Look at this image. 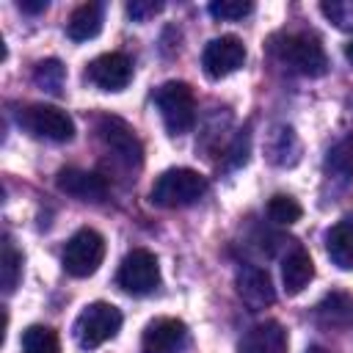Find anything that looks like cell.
Returning <instances> with one entry per match:
<instances>
[{"mask_svg":"<svg viewBox=\"0 0 353 353\" xmlns=\"http://www.w3.org/2000/svg\"><path fill=\"white\" fill-rule=\"evenodd\" d=\"M154 105L171 135H185L196 124V97L182 80H168L154 91Z\"/></svg>","mask_w":353,"mask_h":353,"instance_id":"3957f363","label":"cell"},{"mask_svg":"<svg viewBox=\"0 0 353 353\" xmlns=\"http://www.w3.org/2000/svg\"><path fill=\"white\" fill-rule=\"evenodd\" d=\"M0 270H3V290H6V295H11L17 290V284H19V276H22V254L11 245V240L3 243Z\"/></svg>","mask_w":353,"mask_h":353,"instance_id":"cb8c5ba5","label":"cell"},{"mask_svg":"<svg viewBox=\"0 0 353 353\" xmlns=\"http://www.w3.org/2000/svg\"><path fill=\"white\" fill-rule=\"evenodd\" d=\"M254 11V3H243V0H215L210 3V14L215 19H223V22H234V19H243Z\"/></svg>","mask_w":353,"mask_h":353,"instance_id":"d4e9b609","label":"cell"},{"mask_svg":"<svg viewBox=\"0 0 353 353\" xmlns=\"http://www.w3.org/2000/svg\"><path fill=\"white\" fill-rule=\"evenodd\" d=\"M345 55H347V61L353 63V41H350V44H345Z\"/></svg>","mask_w":353,"mask_h":353,"instance_id":"f546056e","label":"cell"},{"mask_svg":"<svg viewBox=\"0 0 353 353\" xmlns=\"http://www.w3.org/2000/svg\"><path fill=\"white\" fill-rule=\"evenodd\" d=\"M320 11H323L339 30H353V3H347V0H331V3H323Z\"/></svg>","mask_w":353,"mask_h":353,"instance_id":"484cf974","label":"cell"},{"mask_svg":"<svg viewBox=\"0 0 353 353\" xmlns=\"http://www.w3.org/2000/svg\"><path fill=\"white\" fill-rule=\"evenodd\" d=\"M17 121H19V127H22L28 135L44 138V141H55V143H66V141H72V135H74V121H72V116H69L66 110H61V108H55V105H44V102L19 108Z\"/></svg>","mask_w":353,"mask_h":353,"instance_id":"5b68a950","label":"cell"},{"mask_svg":"<svg viewBox=\"0 0 353 353\" xmlns=\"http://www.w3.org/2000/svg\"><path fill=\"white\" fill-rule=\"evenodd\" d=\"M63 80H66V69L61 66V61L50 58V61H39L36 69H33V83L50 94H61L63 88Z\"/></svg>","mask_w":353,"mask_h":353,"instance_id":"7402d4cb","label":"cell"},{"mask_svg":"<svg viewBox=\"0 0 353 353\" xmlns=\"http://www.w3.org/2000/svg\"><path fill=\"white\" fill-rule=\"evenodd\" d=\"M102 19H105V11L99 3H83L72 11V17L66 22V36L72 41H88V39L99 36Z\"/></svg>","mask_w":353,"mask_h":353,"instance_id":"e0dca14e","label":"cell"},{"mask_svg":"<svg viewBox=\"0 0 353 353\" xmlns=\"http://www.w3.org/2000/svg\"><path fill=\"white\" fill-rule=\"evenodd\" d=\"M314 279V262L306 248H292L281 262V284L287 295H298Z\"/></svg>","mask_w":353,"mask_h":353,"instance_id":"9a60e30c","label":"cell"},{"mask_svg":"<svg viewBox=\"0 0 353 353\" xmlns=\"http://www.w3.org/2000/svg\"><path fill=\"white\" fill-rule=\"evenodd\" d=\"M97 132H99V141L105 143L108 152H113V157L119 163H124L127 168H141L143 163V146L135 135V130L119 119V116H102L97 121Z\"/></svg>","mask_w":353,"mask_h":353,"instance_id":"ba28073f","label":"cell"},{"mask_svg":"<svg viewBox=\"0 0 353 353\" xmlns=\"http://www.w3.org/2000/svg\"><path fill=\"white\" fill-rule=\"evenodd\" d=\"M325 254L336 268L353 270V218H342L325 232Z\"/></svg>","mask_w":353,"mask_h":353,"instance_id":"2e32d148","label":"cell"},{"mask_svg":"<svg viewBox=\"0 0 353 353\" xmlns=\"http://www.w3.org/2000/svg\"><path fill=\"white\" fill-rule=\"evenodd\" d=\"M22 350L25 353H61L58 336L47 325H30L22 331Z\"/></svg>","mask_w":353,"mask_h":353,"instance_id":"44dd1931","label":"cell"},{"mask_svg":"<svg viewBox=\"0 0 353 353\" xmlns=\"http://www.w3.org/2000/svg\"><path fill=\"white\" fill-rule=\"evenodd\" d=\"M102 259H105V237L91 226L77 229L66 240V248H63V256H61L63 270L74 279H85V276L97 273Z\"/></svg>","mask_w":353,"mask_h":353,"instance_id":"8992f818","label":"cell"},{"mask_svg":"<svg viewBox=\"0 0 353 353\" xmlns=\"http://www.w3.org/2000/svg\"><path fill=\"white\" fill-rule=\"evenodd\" d=\"M119 328H121V312L113 303L94 301L77 314L72 331L83 350H94V347L105 345L108 339H113L119 334Z\"/></svg>","mask_w":353,"mask_h":353,"instance_id":"277c9868","label":"cell"},{"mask_svg":"<svg viewBox=\"0 0 353 353\" xmlns=\"http://www.w3.org/2000/svg\"><path fill=\"white\" fill-rule=\"evenodd\" d=\"M160 8H163V3H141V0H135V3L127 6V14H130L135 22H146V19L154 17Z\"/></svg>","mask_w":353,"mask_h":353,"instance_id":"83f0119b","label":"cell"},{"mask_svg":"<svg viewBox=\"0 0 353 353\" xmlns=\"http://www.w3.org/2000/svg\"><path fill=\"white\" fill-rule=\"evenodd\" d=\"M55 185L61 193L80 199V201H102L108 196V182L105 176L83 168H61L55 176Z\"/></svg>","mask_w":353,"mask_h":353,"instance_id":"4fadbf2b","label":"cell"},{"mask_svg":"<svg viewBox=\"0 0 353 353\" xmlns=\"http://www.w3.org/2000/svg\"><path fill=\"white\" fill-rule=\"evenodd\" d=\"M317 317L325 325H350L353 323V295L345 292H331L320 301Z\"/></svg>","mask_w":353,"mask_h":353,"instance_id":"d6986e66","label":"cell"},{"mask_svg":"<svg viewBox=\"0 0 353 353\" xmlns=\"http://www.w3.org/2000/svg\"><path fill=\"white\" fill-rule=\"evenodd\" d=\"M116 284L130 295H149L160 284V265L157 256L146 248H132L116 273Z\"/></svg>","mask_w":353,"mask_h":353,"instance_id":"52a82bcc","label":"cell"},{"mask_svg":"<svg viewBox=\"0 0 353 353\" xmlns=\"http://www.w3.org/2000/svg\"><path fill=\"white\" fill-rule=\"evenodd\" d=\"M234 287H237L240 301L251 312H259V309H265V306H270L276 301V290H273V281H270L265 268L243 265L237 270V276H234Z\"/></svg>","mask_w":353,"mask_h":353,"instance_id":"7c38bea8","label":"cell"},{"mask_svg":"<svg viewBox=\"0 0 353 353\" xmlns=\"http://www.w3.org/2000/svg\"><path fill=\"white\" fill-rule=\"evenodd\" d=\"M306 353H328V350H325V347H317V345H312Z\"/></svg>","mask_w":353,"mask_h":353,"instance_id":"4dcf8cb0","label":"cell"},{"mask_svg":"<svg viewBox=\"0 0 353 353\" xmlns=\"http://www.w3.org/2000/svg\"><path fill=\"white\" fill-rule=\"evenodd\" d=\"M268 215L273 223H281V226H290L295 221H301L303 210L301 204L292 199V196H284V193H276L270 201H268Z\"/></svg>","mask_w":353,"mask_h":353,"instance_id":"603a6c76","label":"cell"},{"mask_svg":"<svg viewBox=\"0 0 353 353\" xmlns=\"http://www.w3.org/2000/svg\"><path fill=\"white\" fill-rule=\"evenodd\" d=\"M207 193V179L193 171V168H168L163 171L154 185H152V204L176 210V207H190Z\"/></svg>","mask_w":353,"mask_h":353,"instance_id":"6da1fadb","label":"cell"},{"mask_svg":"<svg viewBox=\"0 0 353 353\" xmlns=\"http://www.w3.org/2000/svg\"><path fill=\"white\" fill-rule=\"evenodd\" d=\"M273 52H276V58L284 66H290L298 74L320 77V74L328 72V58H325L323 44L317 41V36H309V33H287V36H281L279 44H273Z\"/></svg>","mask_w":353,"mask_h":353,"instance_id":"7a4b0ae2","label":"cell"},{"mask_svg":"<svg viewBox=\"0 0 353 353\" xmlns=\"http://www.w3.org/2000/svg\"><path fill=\"white\" fill-rule=\"evenodd\" d=\"M188 342V325L176 317H157L141 336V353H182Z\"/></svg>","mask_w":353,"mask_h":353,"instance_id":"8fae6325","label":"cell"},{"mask_svg":"<svg viewBox=\"0 0 353 353\" xmlns=\"http://www.w3.org/2000/svg\"><path fill=\"white\" fill-rule=\"evenodd\" d=\"M287 331L276 320L251 325L237 342V353H287Z\"/></svg>","mask_w":353,"mask_h":353,"instance_id":"5bb4252c","label":"cell"},{"mask_svg":"<svg viewBox=\"0 0 353 353\" xmlns=\"http://www.w3.org/2000/svg\"><path fill=\"white\" fill-rule=\"evenodd\" d=\"M325 171H328L334 179H339V182H353V135L336 141V143L328 149Z\"/></svg>","mask_w":353,"mask_h":353,"instance_id":"ffe728a7","label":"cell"},{"mask_svg":"<svg viewBox=\"0 0 353 353\" xmlns=\"http://www.w3.org/2000/svg\"><path fill=\"white\" fill-rule=\"evenodd\" d=\"M226 154H229V168H237V165H243L248 160V132L245 130H240L234 135V141H232Z\"/></svg>","mask_w":353,"mask_h":353,"instance_id":"4316f807","label":"cell"},{"mask_svg":"<svg viewBox=\"0 0 353 353\" xmlns=\"http://www.w3.org/2000/svg\"><path fill=\"white\" fill-rule=\"evenodd\" d=\"M245 63V44L237 36H218L212 39L204 52H201V66L204 74L212 80L229 77L232 72H237Z\"/></svg>","mask_w":353,"mask_h":353,"instance_id":"9c48e42d","label":"cell"},{"mask_svg":"<svg viewBox=\"0 0 353 353\" xmlns=\"http://www.w3.org/2000/svg\"><path fill=\"white\" fill-rule=\"evenodd\" d=\"M19 8H22L25 14H39V11H47V0H39V3H28V0H22Z\"/></svg>","mask_w":353,"mask_h":353,"instance_id":"f1b7e54d","label":"cell"},{"mask_svg":"<svg viewBox=\"0 0 353 353\" xmlns=\"http://www.w3.org/2000/svg\"><path fill=\"white\" fill-rule=\"evenodd\" d=\"M85 77L102 91H121L132 80V61L124 52H105L88 63Z\"/></svg>","mask_w":353,"mask_h":353,"instance_id":"30bf717a","label":"cell"},{"mask_svg":"<svg viewBox=\"0 0 353 353\" xmlns=\"http://www.w3.org/2000/svg\"><path fill=\"white\" fill-rule=\"evenodd\" d=\"M301 154V143L292 132V127H276L270 132V143H268V157L276 165H292L298 163Z\"/></svg>","mask_w":353,"mask_h":353,"instance_id":"ac0fdd59","label":"cell"}]
</instances>
